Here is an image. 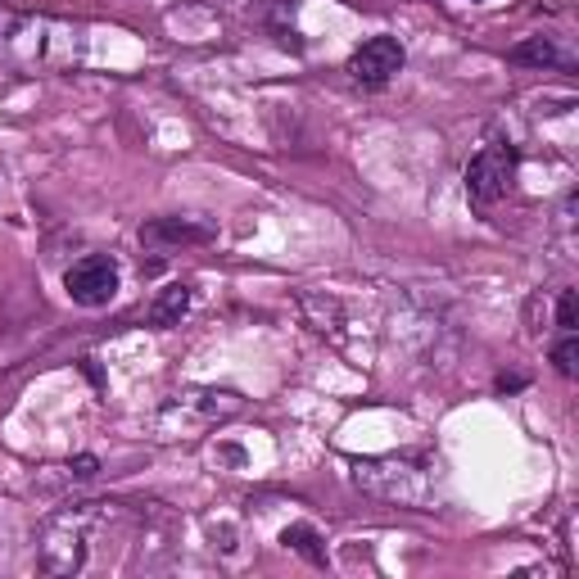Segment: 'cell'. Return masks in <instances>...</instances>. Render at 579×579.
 Returning <instances> with one entry per match:
<instances>
[{"instance_id": "2", "label": "cell", "mask_w": 579, "mask_h": 579, "mask_svg": "<svg viewBox=\"0 0 579 579\" xmlns=\"http://www.w3.org/2000/svg\"><path fill=\"white\" fill-rule=\"evenodd\" d=\"M91 526H96V503L86 507H73V511H59L46 521L41 530V566L50 575H73L86 566V539H91Z\"/></svg>"}, {"instance_id": "3", "label": "cell", "mask_w": 579, "mask_h": 579, "mask_svg": "<svg viewBox=\"0 0 579 579\" xmlns=\"http://www.w3.org/2000/svg\"><path fill=\"white\" fill-rule=\"evenodd\" d=\"M353 480L367 494L389 498V503H408V507H425L431 503V475L399 462V457H381V462H358Z\"/></svg>"}, {"instance_id": "4", "label": "cell", "mask_w": 579, "mask_h": 579, "mask_svg": "<svg viewBox=\"0 0 579 579\" xmlns=\"http://www.w3.org/2000/svg\"><path fill=\"white\" fill-rule=\"evenodd\" d=\"M516 177V149L511 145H484L467 164V195L475 208H494Z\"/></svg>"}, {"instance_id": "10", "label": "cell", "mask_w": 579, "mask_h": 579, "mask_svg": "<svg viewBox=\"0 0 579 579\" xmlns=\"http://www.w3.org/2000/svg\"><path fill=\"white\" fill-rule=\"evenodd\" d=\"M281 543L290 547V553L309 557L313 566H326V543H322V534H317L313 526H290V530L281 534Z\"/></svg>"}, {"instance_id": "13", "label": "cell", "mask_w": 579, "mask_h": 579, "mask_svg": "<svg viewBox=\"0 0 579 579\" xmlns=\"http://www.w3.org/2000/svg\"><path fill=\"white\" fill-rule=\"evenodd\" d=\"M96 471H100V462H96V457H91V453H82L77 462H73V475H77V480H91Z\"/></svg>"}, {"instance_id": "6", "label": "cell", "mask_w": 579, "mask_h": 579, "mask_svg": "<svg viewBox=\"0 0 579 579\" xmlns=\"http://www.w3.org/2000/svg\"><path fill=\"white\" fill-rule=\"evenodd\" d=\"M403 64H408V50H403V41L381 33V37L362 41V46L353 50V59H349V73H353V82H362V86H385L394 73H403Z\"/></svg>"}, {"instance_id": "5", "label": "cell", "mask_w": 579, "mask_h": 579, "mask_svg": "<svg viewBox=\"0 0 579 579\" xmlns=\"http://www.w3.org/2000/svg\"><path fill=\"white\" fill-rule=\"evenodd\" d=\"M64 290L82 309H105L118 294V263L109 254H86L82 263H73L64 272Z\"/></svg>"}, {"instance_id": "8", "label": "cell", "mask_w": 579, "mask_h": 579, "mask_svg": "<svg viewBox=\"0 0 579 579\" xmlns=\"http://www.w3.org/2000/svg\"><path fill=\"white\" fill-rule=\"evenodd\" d=\"M186 309H191V286L186 281H172V286H164L159 294H155V303H149V326H159V330H168V326H177L181 317H186Z\"/></svg>"}, {"instance_id": "1", "label": "cell", "mask_w": 579, "mask_h": 579, "mask_svg": "<svg viewBox=\"0 0 579 579\" xmlns=\"http://www.w3.org/2000/svg\"><path fill=\"white\" fill-rule=\"evenodd\" d=\"M82 55V33L69 23L37 14H0V64L37 77L50 69H69Z\"/></svg>"}, {"instance_id": "7", "label": "cell", "mask_w": 579, "mask_h": 579, "mask_svg": "<svg viewBox=\"0 0 579 579\" xmlns=\"http://www.w3.org/2000/svg\"><path fill=\"white\" fill-rule=\"evenodd\" d=\"M208 240H213V227L191 218H149L141 227L145 250H181V245H208Z\"/></svg>"}, {"instance_id": "12", "label": "cell", "mask_w": 579, "mask_h": 579, "mask_svg": "<svg viewBox=\"0 0 579 579\" xmlns=\"http://www.w3.org/2000/svg\"><path fill=\"white\" fill-rule=\"evenodd\" d=\"M557 326L562 330H575L579 326V294L575 290H562V299H557Z\"/></svg>"}, {"instance_id": "9", "label": "cell", "mask_w": 579, "mask_h": 579, "mask_svg": "<svg viewBox=\"0 0 579 579\" xmlns=\"http://www.w3.org/2000/svg\"><path fill=\"white\" fill-rule=\"evenodd\" d=\"M507 59H511V64H530V69H557V64H566V55L557 50L553 37H526L521 46L507 50Z\"/></svg>"}, {"instance_id": "11", "label": "cell", "mask_w": 579, "mask_h": 579, "mask_svg": "<svg viewBox=\"0 0 579 579\" xmlns=\"http://www.w3.org/2000/svg\"><path fill=\"white\" fill-rule=\"evenodd\" d=\"M553 362H557L562 376H575L579 372V340H575V330H562V345L553 349Z\"/></svg>"}, {"instance_id": "14", "label": "cell", "mask_w": 579, "mask_h": 579, "mask_svg": "<svg viewBox=\"0 0 579 579\" xmlns=\"http://www.w3.org/2000/svg\"><path fill=\"white\" fill-rule=\"evenodd\" d=\"M521 385H526L521 376H498V389H521Z\"/></svg>"}]
</instances>
